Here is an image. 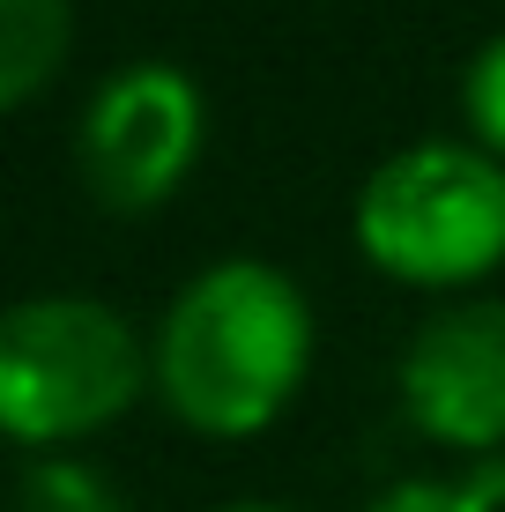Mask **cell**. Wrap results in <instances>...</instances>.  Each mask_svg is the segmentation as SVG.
I'll return each mask as SVG.
<instances>
[{
	"label": "cell",
	"instance_id": "6da1fadb",
	"mask_svg": "<svg viewBox=\"0 0 505 512\" xmlns=\"http://www.w3.org/2000/svg\"><path fill=\"white\" fill-rule=\"evenodd\" d=\"M156 401L194 438H260L312 379V297L260 253L208 260L149 334Z\"/></svg>",
	"mask_w": 505,
	"mask_h": 512
},
{
	"label": "cell",
	"instance_id": "7a4b0ae2",
	"mask_svg": "<svg viewBox=\"0 0 505 512\" xmlns=\"http://www.w3.org/2000/svg\"><path fill=\"white\" fill-rule=\"evenodd\" d=\"M156 394L149 334L104 297H23L0 320V423L23 453H67Z\"/></svg>",
	"mask_w": 505,
	"mask_h": 512
},
{
	"label": "cell",
	"instance_id": "3957f363",
	"mask_svg": "<svg viewBox=\"0 0 505 512\" xmlns=\"http://www.w3.org/2000/svg\"><path fill=\"white\" fill-rule=\"evenodd\" d=\"M357 253L402 290H476L505 268V164L468 134L379 156L350 208Z\"/></svg>",
	"mask_w": 505,
	"mask_h": 512
},
{
	"label": "cell",
	"instance_id": "277c9868",
	"mask_svg": "<svg viewBox=\"0 0 505 512\" xmlns=\"http://www.w3.org/2000/svg\"><path fill=\"white\" fill-rule=\"evenodd\" d=\"M208 149L201 82L171 60H127L75 119V171L104 216H156Z\"/></svg>",
	"mask_w": 505,
	"mask_h": 512
},
{
	"label": "cell",
	"instance_id": "5b68a950",
	"mask_svg": "<svg viewBox=\"0 0 505 512\" xmlns=\"http://www.w3.org/2000/svg\"><path fill=\"white\" fill-rule=\"evenodd\" d=\"M402 416L461 461H505V297H461L409 334Z\"/></svg>",
	"mask_w": 505,
	"mask_h": 512
},
{
	"label": "cell",
	"instance_id": "8992f818",
	"mask_svg": "<svg viewBox=\"0 0 505 512\" xmlns=\"http://www.w3.org/2000/svg\"><path fill=\"white\" fill-rule=\"evenodd\" d=\"M75 45V0H0V104L30 112Z\"/></svg>",
	"mask_w": 505,
	"mask_h": 512
},
{
	"label": "cell",
	"instance_id": "52a82bcc",
	"mask_svg": "<svg viewBox=\"0 0 505 512\" xmlns=\"http://www.w3.org/2000/svg\"><path fill=\"white\" fill-rule=\"evenodd\" d=\"M15 512H127V490L82 453H30Z\"/></svg>",
	"mask_w": 505,
	"mask_h": 512
},
{
	"label": "cell",
	"instance_id": "ba28073f",
	"mask_svg": "<svg viewBox=\"0 0 505 512\" xmlns=\"http://www.w3.org/2000/svg\"><path fill=\"white\" fill-rule=\"evenodd\" d=\"M505 498V461H476L468 475H402L364 512H498Z\"/></svg>",
	"mask_w": 505,
	"mask_h": 512
},
{
	"label": "cell",
	"instance_id": "9c48e42d",
	"mask_svg": "<svg viewBox=\"0 0 505 512\" xmlns=\"http://www.w3.org/2000/svg\"><path fill=\"white\" fill-rule=\"evenodd\" d=\"M461 127H468V141H476L483 156L505 164V30L483 38L468 52V67H461Z\"/></svg>",
	"mask_w": 505,
	"mask_h": 512
},
{
	"label": "cell",
	"instance_id": "30bf717a",
	"mask_svg": "<svg viewBox=\"0 0 505 512\" xmlns=\"http://www.w3.org/2000/svg\"><path fill=\"white\" fill-rule=\"evenodd\" d=\"M216 512H290V505H275V498H246V505H216Z\"/></svg>",
	"mask_w": 505,
	"mask_h": 512
}]
</instances>
